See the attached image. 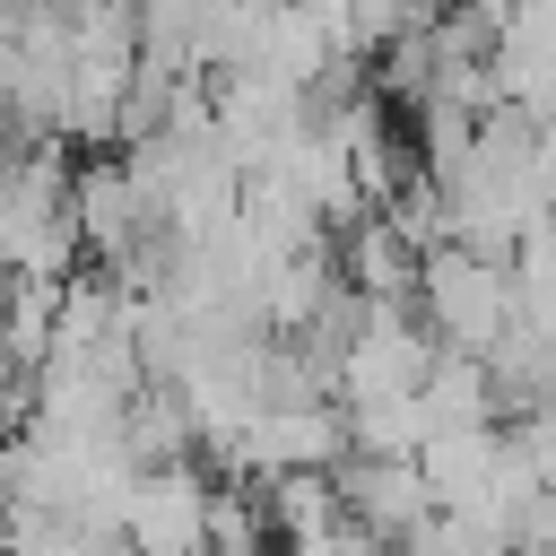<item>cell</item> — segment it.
<instances>
[{"label": "cell", "mask_w": 556, "mask_h": 556, "mask_svg": "<svg viewBox=\"0 0 556 556\" xmlns=\"http://www.w3.org/2000/svg\"><path fill=\"white\" fill-rule=\"evenodd\" d=\"M417 304H426L434 348H443V356H478V365H486V348L521 321L513 269L486 261V252H469V243H434V252L417 261Z\"/></svg>", "instance_id": "6da1fadb"}, {"label": "cell", "mask_w": 556, "mask_h": 556, "mask_svg": "<svg viewBox=\"0 0 556 556\" xmlns=\"http://www.w3.org/2000/svg\"><path fill=\"white\" fill-rule=\"evenodd\" d=\"M208 521H217V486L191 460L139 469L130 513H122V547L130 556H208Z\"/></svg>", "instance_id": "7a4b0ae2"}, {"label": "cell", "mask_w": 556, "mask_h": 556, "mask_svg": "<svg viewBox=\"0 0 556 556\" xmlns=\"http://www.w3.org/2000/svg\"><path fill=\"white\" fill-rule=\"evenodd\" d=\"M330 478H339V504H348V521H356L374 547H408V539H417V530L443 513L417 460H374V452H348Z\"/></svg>", "instance_id": "3957f363"}, {"label": "cell", "mask_w": 556, "mask_h": 556, "mask_svg": "<svg viewBox=\"0 0 556 556\" xmlns=\"http://www.w3.org/2000/svg\"><path fill=\"white\" fill-rule=\"evenodd\" d=\"M547 556H556V547H547Z\"/></svg>", "instance_id": "277c9868"}]
</instances>
